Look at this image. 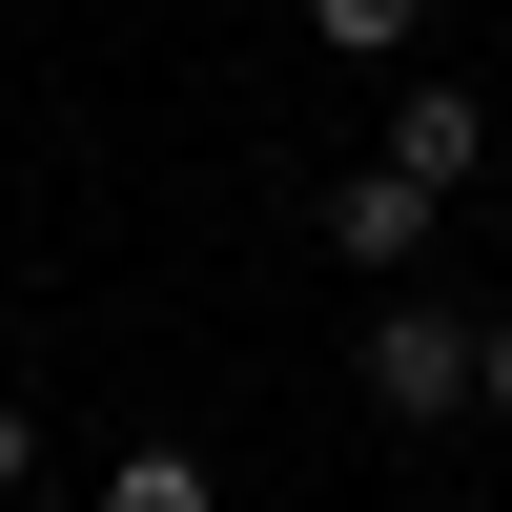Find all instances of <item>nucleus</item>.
Instances as JSON below:
<instances>
[{"mask_svg":"<svg viewBox=\"0 0 512 512\" xmlns=\"http://www.w3.org/2000/svg\"><path fill=\"white\" fill-rule=\"evenodd\" d=\"M369 410H390V431H451V410H472V308L390 287V308H369Z\"/></svg>","mask_w":512,"mask_h":512,"instance_id":"f257e3e1","label":"nucleus"},{"mask_svg":"<svg viewBox=\"0 0 512 512\" xmlns=\"http://www.w3.org/2000/svg\"><path fill=\"white\" fill-rule=\"evenodd\" d=\"M369 164H410V185H472V164H492V103H472V82H390V144H369Z\"/></svg>","mask_w":512,"mask_h":512,"instance_id":"f03ea898","label":"nucleus"},{"mask_svg":"<svg viewBox=\"0 0 512 512\" xmlns=\"http://www.w3.org/2000/svg\"><path fill=\"white\" fill-rule=\"evenodd\" d=\"M431 226L451 205L410 185V164H349V185H328V246H349V267H431Z\"/></svg>","mask_w":512,"mask_h":512,"instance_id":"7ed1b4c3","label":"nucleus"},{"mask_svg":"<svg viewBox=\"0 0 512 512\" xmlns=\"http://www.w3.org/2000/svg\"><path fill=\"white\" fill-rule=\"evenodd\" d=\"M308 41H349V62H410V41H431V0H308Z\"/></svg>","mask_w":512,"mask_h":512,"instance_id":"20e7f679","label":"nucleus"},{"mask_svg":"<svg viewBox=\"0 0 512 512\" xmlns=\"http://www.w3.org/2000/svg\"><path fill=\"white\" fill-rule=\"evenodd\" d=\"M103 512H205V451H123V472H103Z\"/></svg>","mask_w":512,"mask_h":512,"instance_id":"39448f33","label":"nucleus"},{"mask_svg":"<svg viewBox=\"0 0 512 512\" xmlns=\"http://www.w3.org/2000/svg\"><path fill=\"white\" fill-rule=\"evenodd\" d=\"M472 410H512V308H492V328H472Z\"/></svg>","mask_w":512,"mask_h":512,"instance_id":"423d86ee","label":"nucleus"},{"mask_svg":"<svg viewBox=\"0 0 512 512\" xmlns=\"http://www.w3.org/2000/svg\"><path fill=\"white\" fill-rule=\"evenodd\" d=\"M21 472H41V410H0V492H21Z\"/></svg>","mask_w":512,"mask_h":512,"instance_id":"0eeeda50","label":"nucleus"}]
</instances>
